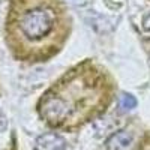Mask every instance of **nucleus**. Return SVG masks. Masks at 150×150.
<instances>
[{
    "mask_svg": "<svg viewBox=\"0 0 150 150\" xmlns=\"http://www.w3.org/2000/svg\"><path fill=\"white\" fill-rule=\"evenodd\" d=\"M143 24H144V27L147 29V30H150V14L144 18V21H143Z\"/></svg>",
    "mask_w": 150,
    "mask_h": 150,
    "instance_id": "6",
    "label": "nucleus"
},
{
    "mask_svg": "<svg viewBox=\"0 0 150 150\" xmlns=\"http://www.w3.org/2000/svg\"><path fill=\"white\" fill-rule=\"evenodd\" d=\"M114 86L110 75L92 60L74 66L38 102L39 116L53 128L74 129L108 108Z\"/></svg>",
    "mask_w": 150,
    "mask_h": 150,
    "instance_id": "1",
    "label": "nucleus"
},
{
    "mask_svg": "<svg viewBox=\"0 0 150 150\" xmlns=\"http://www.w3.org/2000/svg\"><path fill=\"white\" fill-rule=\"evenodd\" d=\"M137 107V99L132 96V95H123L120 98V108L123 111H128V110H132Z\"/></svg>",
    "mask_w": 150,
    "mask_h": 150,
    "instance_id": "5",
    "label": "nucleus"
},
{
    "mask_svg": "<svg viewBox=\"0 0 150 150\" xmlns=\"http://www.w3.org/2000/svg\"><path fill=\"white\" fill-rule=\"evenodd\" d=\"M5 33L17 60L47 62L68 41L71 17L62 0H9Z\"/></svg>",
    "mask_w": 150,
    "mask_h": 150,
    "instance_id": "2",
    "label": "nucleus"
},
{
    "mask_svg": "<svg viewBox=\"0 0 150 150\" xmlns=\"http://www.w3.org/2000/svg\"><path fill=\"white\" fill-rule=\"evenodd\" d=\"M134 143V137L128 131H119L107 140V150H129Z\"/></svg>",
    "mask_w": 150,
    "mask_h": 150,
    "instance_id": "4",
    "label": "nucleus"
},
{
    "mask_svg": "<svg viewBox=\"0 0 150 150\" xmlns=\"http://www.w3.org/2000/svg\"><path fill=\"white\" fill-rule=\"evenodd\" d=\"M65 149H66L65 138L56 132L39 135L35 141V150H65Z\"/></svg>",
    "mask_w": 150,
    "mask_h": 150,
    "instance_id": "3",
    "label": "nucleus"
}]
</instances>
